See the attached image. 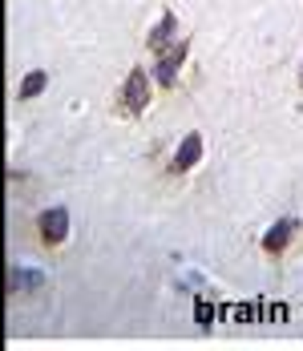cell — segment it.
Masks as SVG:
<instances>
[{
    "label": "cell",
    "instance_id": "1",
    "mask_svg": "<svg viewBox=\"0 0 303 351\" xmlns=\"http://www.w3.org/2000/svg\"><path fill=\"white\" fill-rule=\"evenodd\" d=\"M117 109L126 113V117H142L146 109H150V73L134 65V69L126 73V81H122V97H117Z\"/></svg>",
    "mask_w": 303,
    "mask_h": 351
},
{
    "label": "cell",
    "instance_id": "2",
    "mask_svg": "<svg viewBox=\"0 0 303 351\" xmlns=\"http://www.w3.org/2000/svg\"><path fill=\"white\" fill-rule=\"evenodd\" d=\"M36 239L45 250H57V246L69 239V210L65 206H49V210H41L36 218Z\"/></svg>",
    "mask_w": 303,
    "mask_h": 351
},
{
    "label": "cell",
    "instance_id": "3",
    "mask_svg": "<svg viewBox=\"0 0 303 351\" xmlns=\"http://www.w3.org/2000/svg\"><path fill=\"white\" fill-rule=\"evenodd\" d=\"M300 230H303V222H300V218H279V222L271 226L267 234L259 239L263 254H271V258H283V254L291 250V243L300 239Z\"/></svg>",
    "mask_w": 303,
    "mask_h": 351
},
{
    "label": "cell",
    "instance_id": "4",
    "mask_svg": "<svg viewBox=\"0 0 303 351\" xmlns=\"http://www.w3.org/2000/svg\"><path fill=\"white\" fill-rule=\"evenodd\" d=\"M186 57H190V40H178V45H170L166 53H158L154 81H158L162 89H174V81H178V73H182V65H186Z\"/></svg>",
    "mask_w": 303,
    "mask_h": 351
},
{
    "label": "cell",
    "instance_id": "5",
    "mask_svg": "<svg viewBox=\"0 0 303 351\" xmlns=\"http://www.w3.org/2000/svg\"><path fill=\"white\" fill-rule=\"evenodd\" d=\"M202 149H206V145H202V134L199 130H190V134H186V138L178 141V149H174V158H170V178H182V174H190V170H194V166H199L202 162Z\"/></svg>",
    "mask_w": 303,
    "mask_h": 351
},
{
    "label": "cell",
    "instance_id": "6",
    "mask_svg": "<svg viewBox=\"0 0 303 351\" xmlns=\"http://www.w3.org/2000/svg\"><path fill=\"white\" fill-rule=\"evenodd\" d=\"M174 33H178V12L166 8V12L158 16V25L150 29V36H146V49H150V53H166L170 45H174Z\"/></svg>",
    "mask_w": 303,
    "mask_h": 351
},
{
    "label": "cell",
    "instance_id": "7",
    "mask_svg": "<svg viewBox=\"0 0 303 351\" xmlns=\"http://www.w3.org/2000/svg\"><path fill=\"white\" fill-rule=\"evenodd\" d=\"M49 89V73L45 69H29L25 77H21V89H16V101H33V97H41Z\"/></svg>",
    "mask_w": 303,
    "mask_h": 351
},
{
    "label": "cell",
    "instance_id": "8",
    "mask_svg": "<svg viewBox=\"0 0 303 351\" xmlns=\"http://www.w3.org/2000/svg\"><path fill=\"white\" fill-rule=\"evenodd\" d=\"M194 319H199V327H210V307L199 303V307H194Z\"/></svg>",
    "mask_w": 303,
    "mask_h": 351
},
{
    "label": "cell",
    "instance_id": "9",
    "mask_svg": "<svg viewBox=\"0 0 303 351\" xmlns=\"http://www.w3.org/2000/svg\"><path fill=\"white\" fill-rule=\"evenodd\" d=\"M300 89H303V65H300Z\"/></svg>",
    "mask_w": 303,
    "mask_h": 351
}]
</instances>
